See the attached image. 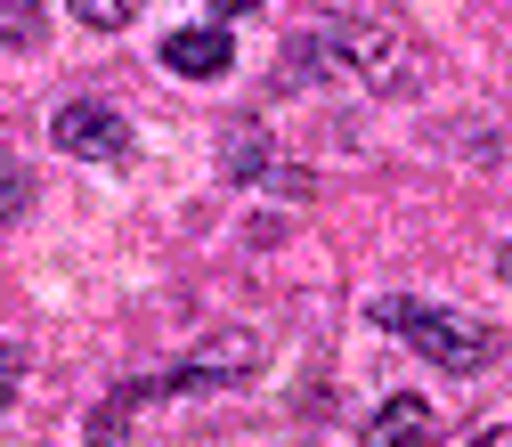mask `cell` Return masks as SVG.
<instances>
[{
	"label": "cell",
	"instance_id": "1",
	"mask_svg": "<svg viewBox=\"0 0 512 447\" xmlns=\"http://www.w3.org/2000/svg\"><path fill=\"white\" fill-rule=\"evenodd\" d=\"M317 66H326L334 82L407 98V90L423 82V49H415L391 17H326V25H317Z\"/></svg>",
	"mask_w": 512,
	"mask_h": 447
},
{
	"label": "cell",
	"instance_id": "2",
	"mask_svg": "<svg viewBox=\"0 0 512 447\" xmlns=\"http://www.w3.org/2000/svg\"><path fill=\"white\" fill-rule=\"evenodd\" d=\"M374 326L407 334V350H423L447 374H488L496 366V334L464 309H423V301H374Z\"/></svg>",
	"mask_w": 512,
	"mask_h": 447
},
{
	"label": "cell",
	"instance_id": "3",
	"mask_svg": "<svg viewBox=\"0 0 512 447\" xmlns=\"http://www.w3.org/2000/svg\"><path fill=\"white\" fill-rule=\"evenodd\" d=\"M49 147H66L82 163H122V155H131V122H122L114 106H98V98H74V106H57Z\"/></svg>",
	"mask_w": 512,
	"mask_h": 447
},
{
	"label": "cell",
	"instance_id": "4",
	"mask_svg": "<svg viewBox=\"0 0 512 447\" xmlns=\"http://www.w3.org/2000/svg\"><path fill=\"white\" fill-rule=\"evenodd\" d=\"M163 66L187 74V82H220V74L236 66V33H228V25H179V33L163 41Z\"/></svg>",
	"mask_w": 512,
	"mask_h": 447
},
{
	"label": "cell",
	"instance_id": "5",
	"mask_svg": "<svg viewBox=\"0 0 512 447\" xmlns=\"http://www.w3.org/2000/svg\"><path fill=\"white\" fill-rule=\"evenodd\" d=\"M439 431V415H431V399H415V391H399L382 415H366V439L374 447H391V439H431Z\"/></svg>",
	"mask_w": 512,
	"mask_h": 447
},
{
	"label": "cell",
	"instance_id": "6",
	"mask_svg": "<svg viewBox=\"0 0 512 447\" xmlns=\"http://www.w3.org/2000/svg\"><path fill=\"white\" fill-rule=\"evenodd\" d=\"M220 171H228V179H261V171H269V139L252 131V122H244V131H228V147H220Z\"/></svg>",
	"mask_w": 512,
	"mask_h": 447
},
{
	"label": "cell",
	"instance_id": "7",
	"mask_svg": "<svg viewBox=\"0 0 512 447\" xmlns=\"http://www.w3.org/2000/svg\"><path fill=\"white\" fill-rule=\"evenodd\" d=\"M131 9H139V0H74V17L98 25V33H122V25H131Z\"/></svg>",
	"mask_w": 512,
	"mask_h": 447
},
{
	"label": "cell",
	"instance_id": "8",
	"mask_svg": "<svg viewBox=\"0 0 512 447\" xmlns=\"http://www.w3.org/2000/svg\"><path fill=\"white\" fill-rule=\"evenodd\" d=\"M9 41H17V49L33 41V0H9Z\"/></svg>",
	"mask_w": 512,
	"mask_h": 447
},
{
	"label": "cell",
	"instance_id": "9",
	"mask_svg": "<svg viewBox=\"0 0 512 447\" xmlns=\"http://www.w3.org/2000/svg\"><path fill=\"white\" fill-rule=\"evenodd\" d=\"M212 9H220V17H252V9H261V0H212Z\"/></svg>",
	"mask_w": 512,
	"mask_h": 447
}]
</instances>
